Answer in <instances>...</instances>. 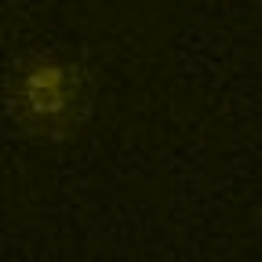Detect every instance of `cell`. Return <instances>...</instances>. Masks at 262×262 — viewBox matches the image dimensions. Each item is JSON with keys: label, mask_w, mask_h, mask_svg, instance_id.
I'll return each mask as SVG.
<instances>
[{"label": "cell", "mask_w": 262, "mask_h": 262, "mask_svg": "<svg viewBox=\"0 0 262 262\" xmlns=\"http://www.w3.org/2000/svg\"><path fill=\"white\" fill-rule=\"evenodd\" d=\"M11 124L29 139L62 142L80 135L95 106L91 73L70 55L29 51L11 62L4 80Z\"/></svg>", "instance_id": "cell-1"}]
</instances>
